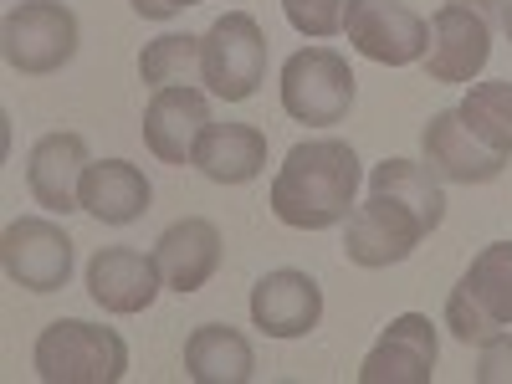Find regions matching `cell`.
I'll list each match as a JSON object with an SVG mask.
<instances>
[{"mask_svg":"<svg viewBox=\"0 0 512 384\" xmlns=\"http://www.w3.org/2000/svg\"><path fill=\"white\" fill-rule=\"evenodd\" d=\"M210 128V103L200 88H154L144 108V144L159 164H195V144Z\"/></svg>","mask_w":512,"mask_h":384,"instance_id":"2e32d148","label":"cell"},{"mask_svg":"<svg viewBox=\"0 0 512 384\" xmlns=\"http://www.w3.org/2000/svg\"><path fill=\"white\" fill-rule=\"evenodd\" d=\"M205 52V88L221 103H246L267 77V31L251 11H226L200 36Z\"/></svg>","mask_w":512,"mask_h":384,"instance_id":"5b68a950","label":"cell"},{"mask_svg":"<svg viewBox=\"0 0 512 384\" xmlns=\"http://www.w3.org/2000/svg\"><path fill=\"white\" fill-rule=\"evenodd\" d=\"M195 169L210 185H246L267 169V134L256 123H210L195 144Z\"/></svg>","mask_w":512,"mask_h":384,"instance_id":"ac0fdd59","label":"cell"},{"mask_svg":"<svg viewBox=\"0 0 512 384\" xmlns=\"http://www.w3.org/2000/svg\"><path fill=\"white\" fill-rule=\"evenodd\" d=\"M425 236H431V231H425V221L415 216L410 205H400L395 195H374V190H369V200L354 205V216H349L344 256H349L354 267L379 272V267L405 262V256H410Z\"/></svg>","mask_w":512,"mask_h":384,"instance_id":"ba28073f","label":"cell"},{"mask_svg":"<svg viewBox=\"0 0 512 384\" xmlns=\"http://www.w3.org/2000/svg\"><path fill=\"white\" fill-rule=\"evenodd\" d=\"M72 236L47 216H21L0 236V262L6 277L26 292H62L72 282Z\"/></svg>","mask_w":512,"mask_h":384,"instance_id":"52a82bcc","label":"cell"},{"mask_svg":"<svg viewBox=\"0 0 512 384\" xmlns=\"http://www.w3.org/2000/svg\"><path fill=\"white\" fill-rule=\"evenodd\" d=\"M88 139L82 134H47L26 154V190L41 210L67 216L82 210V175H88Z\"/></svg>","mask_w":512,"mask_h":384,"instance_id":"5bb4252c","label":"cell"},{"mask_svg":"<svg viewBox=\"0 0 512 384\" xmlns=\"http://www.w3.org/2000/svg\"><path fill=\"white\" fill-rule=\"evenodd\" d=\"M221 256H226L221 231H216V221H205V216H185L175 226H164V236L154 241L159 277H164L169 292H180V297L200 292L210 277H216Z\"/></svg>","mask_w":512,"mask_h":384,"instance_id":"9a60e30c","label":"cell"},{"mask_svg":"<svg viewBox=\"0 0 512 384\" xmlns=\"http://www.w3.org/2000/svg\"><path fill=\"white\" fill-rule=\"evenodd\" d=\"M349 47L379 67H410L431 52V21L405 0H359L349 16Z\"/></svg>","mask_w":512,"mask_h":384,"instance_id":"8992f818","label":"cell"},{"mask_svg":"<svg viewBox=\"0 0 512 384\" xmlns=\"http://www.w3.org/2000/svg\"><path fill=\"white\" fill-rule=\"evenodd\" d=\"M446 328H451V338H456V344H492V338L502 333V323L487 313V303H482V297L472 292V282H456L451 287V297H446Z\"/></svg>","mask_w":512,"mask_h":384,"instance_id":"cb8c5ba5","label":"cell"},{"mask_svg":"<svg viewBox=\"0 0 512 384\" xmlns=\"http://www.w3.org/2000/svg\"><path fill=\"white\" fill-rule=\"evenodd\" d=\"M128 6H134V16H144V21H175L180 11L200 6V0H128Z\"/></svg>","mask_w":512,"mask_h":384,"instance_id":"4316f807","label":"cell"},{"mask_svg":"<svg viewBox=\"0 0 512 384\" xmlns=\"http://www.w3.org/2000/svg\"><path fill=\"white\" fill-rule=\"evenodd\" d=\"M354 93H359V77L349 57L333 47H303L282 62V113L308 128L344 123L354 108Z\"/></svg>","mask_w":512,"mask_h":384,"instance_id":"3957f363","label":"cell"},{"mask_svg":"<svg viewBox=\"0 0 512 384\" xmlns=\"http://www.w3.org/2000/svg\"><path fill=\"white\" fill-rule=\"evenodd\" d=\"M31 364L47 384H118L128 374V344L118 328L88 318H57L41 328Z\"/></svg>","mask_w":512,"mask_h":384,"instance_id":"7a4b0ae2","label":"cell"},{"mask_svg":"<svg viewBox=\"0 0 512 384\" xmlns=\"http://www.w3.org/2000/svg\"><path fill=\"white\" fill-rule=\"evenodd\" d=\"M502 31H507V41H512V0H502Z\"/></svg>","mask_w":512,"mask_h":384,"instance_id":"f1b7e54d","label":"cell"},{"mask_svg":"<svg viewBox=\"0 0 512 384\" xmlns=\"http://www.w3.org/2000/svg\"><path fill=\"white\" fill-rule=\"evenodd\" d=\"M436 323L425 313H400L379 333V344L359 364V384H431L436 379Z\"/></svg>","mask_w":512,"mask_h":384,"instance_id":"9c48e42d","label":"cell"},{"mask_svg":"<svg viewBox=\"0 0 512 384\" xmlns=\"http://www.w3.org/2000/svg\"><path fill=\"white\" fill-rule=\"evenodd\" d=\"M154 200V185L128 159H93L82 175V210L103 226H134Z\"/></svg>","mask_w":512,"mask_h":384,"instance_id":"e0dca14e","label":"cell"},{"mask_svg":"<svg viewBox=\"0 0 512 384\" xmlns=\"http://www.w3.org/2000/svg\"><path fill=\"white\" fill-rule=\"evenodd\" d=\"M466 282L472 292L487 303V313L512 328V241H492L472 256V267H466Z\"/></svg>","mask_w":512,"mask_h":384,"instance_id":"603a6c76","label":"cell"},{"mask_svg":"<svg viewBox=\"0 0 512 384\" xmlns=\"http://www.w3.org/2000/svg\"><path fill=\"white\" fill-rule=\"evenodd\" d=\"M456 6H466V11H477V16H487L492 26H502V0H456Z\"/></svg>","mask_w":512,"mask_h":384,"instance_id":"83f0119b","label":"cell"},{"mask_svg":"<svg viewBox=\"0 0 512 384\" xmlns=\"http://www.w3.org/2000/svg\"><path fill=\"white\" fill-rule=\"evenodd\" d=\"M251 323L267 338H308L323 323V287L318 277L277 267L251 287Z\"/></svg>","mask_w":512,"mask_h":384,"instance_id":"7c38bea8","label":"cell"},{"mask_svg":"<svg viewBox=\"0 0 512 384\" xmlns=\"http://www.w3.org/2000/svg\"><path fill=\"white\" fill-rule=\"evenodd\" d=\"M487 57H492V21L446 0L431 16V52H425L431 82H477Z\"/></svg>","mask_w":512,"mask_h":384,"instance_id":"8fae6325","label":"cell"},{"mask_svg":"<svg viewBox=\"0 0 512 384\" xmlns=\"http://www.w3.org/2000/svg\"><path fill=\"white\" fill-rule=\"evenodd\" d=\"M477 384H512V333H497L492 344H482Z\"/></svg>","mask_w":512,"mask_h":384,"instance_id":"484cf974","label":"cell"},{"mask_svg":"<svg viewBox=\"0 0 512 384\" xmlns=\"http://www.w3.org/2000/svg\"><path fill=\"white\" fill-rule=\"evenodd\" d=\"M139 82L144 88H195V82H205L200 36H190V31L154 36L139 52Z\"/></svg>","mask_w":512,"mask_h":384,"instance_id":"44dd1931","label":"cell"},{"mask_svg":"<svg viewBox=\"0 0 512 384\" xmlns=\"http://www.w3.org/2000/svg\"><path fill=\"white\" fill-rule=\"evenodd\" d=\"M420 154L451 185H492L502 169H507V154L487 149L472 128H466V118L456 108L431 113V123L420 128Z\"/></svg>","mask_w":512,"mask_h":384,"instance_id":"30bf717a","label":"cell"},{"mask_svg":"<svg viewBox=\"0 0 512 384\" xmlns=\"http://www.w3.org/2000/svg\"><path fill=\"white\" fill-rule=\"evenodd\" d=\"M164 277L154 251H134V246H103L93 262H88V292L103 313H144L154 297H159Z\"/></svg>","mask_w":512,"mask_h":384,"instance_id":"4fadbf2b","label":"cell"},{"mask_svg":"<svg viewBox=\"0 0 512 384\" xmlns=\"http://www.w3.org/2000/svg\"><path fill=\"white\" fill-rule=\"evenodd\" d=\"M185 374L195 384H246L256 374V354L231 323H200L185 338Z\"/></svg>","mask_w":512,"mask_h":384,"instance_id":"d6986e66","label":"cell"},{"mask_svg":"<svg viewBox=\"0 0 512 384\" xmlns=\"http://www.w3.org/2000/svg\"><path fill=\"white\" fill-rule=\"evenodd\" d=\"M369 190L374 195H395L400 205H410L415 216L425 221V231H436L446 221V190H441V175L425 159H379L369 169Z\"/></svg>","mask_w":512,"mask_h":384,"instance_id":"ffe728a7","label":"cell"},{"mask_svg":"<svg viewBox=\"0 0 512 384\" xmlns=\"http://www.w3.org/2000/svg\"><path fill=\"white\" fill-rule=\"evenodd\" d=\"M466 128L497 154H512V82H472V93L456 108Z\"/></svg>","mask_w":512,"mask_h":384,"instance_id":"7402d4cb","label":"cell"},{"mask_svg":"<svg viewBox=\"0 0 512 384\" xmlns=\"http://www.w3.org/2000/svg\"><path fill=\"white\" fill-rule=\"evenodd\" d=\"M77 41H82L77 11L62 6V0H21L6 16V26H0V52L21 77L62 72L77 57Z\"/></svg>","mask_w":512,"mask_h":384,"instance_id":"277c9868","label":"cell"},{"mask_svg":"<svg viewBox=\"0 0 512 384\" xmlns=\"http://www.w3.org/2000/svg\"><path fill=\"white\" fill-rule=\"evenodd\" d=\"M359 154L344 139H303L292 144L287 159L277 164L267 205L272 216L292 231H328V226H344L354 216V200H359Z\"/></svg>","mask_w":512,"mask_h":384,"instance_id":"6da1fadb","label":"cell"},{"mask_svg":"<svg viewBox=\"0 0 512 384\" xmlns=\"http://www.w3.org/2000/svg\"><path fill=\"white\" fill-rule=\"evenodd\" d=\"M359 0H282V16L292 21V31H303L313 41H328L349 26Z\"/></svg>","mask_w":512,"mask_h":384,"instance_id":"d4e9b609","label":"cell"}]
</instances>
